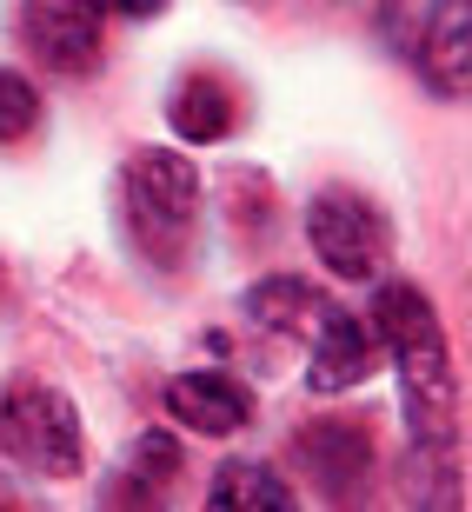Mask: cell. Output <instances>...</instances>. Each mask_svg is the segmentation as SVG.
I'll list each match as a JSON object with an SVG mask.
<instances>
[{
  "label": "cell",
  "mask_w": 472,
  "mask_h": 512,
  "mask_svg": "<svg viewBox=\"0 0 472 512\" xmlns=\"http://www.w3.org/2000/svg\"><path fill=\"white\" fill-rule=\"evenodd\" d=\"M200 220V173L187 153H133L120 167V227L153 266H180Z\"/></svg>",
  "instance_id": "2"
},
{
  "label": "cell",
  "mask_w": 472,
  "mask_h": 512,
  "mask_svg": "<svg viewBox=\"0 0 472 512\" xmlns=\"http://www.w3.org/2000/svg\"><path fill=\"white\" fill-rule=\"evenodd\" d=\"M0 446L7 459H20L27 473H47V479H74L80 473V413L74 399L60 386H14L0 399Z\"/></svg>",
  "instance_id": "3"
},
{
  "label": "cell",
  "mask_w": 472,
  "mask_h": 512,
  "mask_svg": "<svg viewBox=\"0 0 472 512\" xmlns=\"http://www.w3.org/2000/svg\"><path fill=\"white\" fill-rule=\"evenodd\" d=\"M246 313L266 320V326H280V333H313V320L326 313V300L306 280H266V286L246 293Z\"/></svg>",
  "instance_id": "13"
},
{
  "label": "cell",
  "mask_w": 472,
  "mask_h": 512,
  "mask_svg": "<svg viewBox=\"0 0 472 512\" xmlns=\"http://www.w3.org/2000/svg\"><path fill=\"white\" fill-rule=\"evenodd\" d=\"M173 473H180V446H173L167 433H140L127 446V459H120V479H114V493L120 499H153V493H167Z\"/></svg>",
  "instance_id": "12"
},
{
  "label": "cell",
  "mask_w": 472,
  "mask_h": 512,
  "mask_svg": "<svg viewBox=\"0 0 472 512\" xmlns=\"http://www.w3.org/2000/svg\"><path fill=\"white\" fill-rule=\"evenodd\" d=\"M40 127V94L20 67H0V147H14Z\"/></svg>",
  "instance_id": "14"
},
{
  "label": "cell",
  "mask_w": 472,
  "mask_h": 512,
  "mask_svg": "<svg viewBox=\"0 0 472 512\" xmlns=\"http://www.w3.org/2000/svg\"><path fill=\"white\" fill-rule=\"evenodd\" d=\"M306 240H313V253H320L340 280H373L379 266H386V253H393L379 207L366 200V193H353V187L313 193V207H306Z\"/></svg>",
  "instance_id": "4"
},
{
  "label": "cell",
  "mask_w": 472,
  "mask_h": 512,
  "mask_svg": "<svg viewBox=\"0 0 472 512\" xmlns=\"http://www.w3.org/2000/svg\"><path fill=\"white\" fill-rule=\"evenodd\" d=\"M313 366H306V386L313 393H353L359 380H373L379 373V333L373 320H359L346 306L326 300V313L313 320Z\"/></svg>",
  "instance_id": "6"
},
{
  "label": "cell",
  "mask_w": 472,
  "mask_h": 512,
  "mask_svg": "<svg viewBox=\"0 0 472 512\" xmlns=\"http://www.w3.org/2000/svg\"><path fill=\"white\" fill-rule=\"evenodd\" d=\"M167 413L180 426H193V433L227 439L253 419V393L240 380H227V373H180V380H167Z\"/></svg>",
  "instance_id": "9"
},
{
  "label": "cell",
  "mask_w": 472,
  "mask_h": 512,
  "mask_svg": "<svg viewBox=\"0 0 472 512\" xmlns=\"http://www.w3.org/2000/svg\"><path fill=\"white\" fill-rule=\"evenodd\" d=\"M207 506L220 512H286L293 506V486H286L273 466H260V459H233V466H220L207 486Z\"/></svg>",
  "instance_id": "11"
},
{
  "label": "cell",
  "mask_w": 472,
  "mask_h": 512,
  "mask_svg": "<svg viewBox=\"0 0 472 512\" xmlns=\"http://www.w3.org/2000/svg\"><path fill=\"white\" fill-rule=\"evenodd\" d=\"M300 459L313 466L326 499H359L373 486V433H366V419L340 413V419H313L300 433Z\"/></svg>",
  "instance_id": "7"
},
{
  "label": "cell",
  "mask_w": 472,
  "mask_h": 512,
  "mask_svg": "<svg viewBox=\"0 0 472 512\" xmlns=\"http://www.w3.org/2000/svg\"><path fill=\"white\" fill-rule=\"evenodd\" d=\"M100 27H107V0H20V40L54 74H94Z\"/></svg>",
  "instance_id": "5"
},
{
  "label": "cell",
  "mask_w": 472,
  "mask_h": 512,
  "mask_svg": "<svg viewBox=\"0 0 472 512\" xmlns=\"http://www.w3.org/2000/svg\"><path fill=\"white\" fill-rule=\"evenodd\" d=\"M167 120H173V133H180V140H193V147H213V140H227V133H233L240 107H233V87H227L220 74L193 67V74H180V87H173Z\"/></svg>",
  "instance_id": "10"
},
{
  "label": "cell",
  "mask_w": 472,
  "mask_h": 512,
  "mask_svg": "<svg viewBox=\"0 0 472 512\" xmlns=\"http://www.w3.org/2000/svg\"><path fill=\"white\" fill-rule=\"evenodd\" d=\"M114 14H127V20H153V14H167V0H107Z\"/></svg>",
  "instance_id": "15"
},
{
  "label": "cell",
  "mask_w": 472,
  "mask_h": 512,
  "mask_svg": "<svg viewBox=\"0 0 472 512\" xmlns=\"http://www.w3.org/2000/svg\"><path fill=\"white\" fill-rule=\"evenodd\" d=\"M419 74L439 100H459L472 87V0H439L419 34Z\"/></svg>",
  "instance_id": "8"
},
{
  "label": "cell",
  "mask_w": 472,
  "mask_h": 512,
  "mask_svg": "<svg viewBox=\"0 0 472 512\" xmlns=\"http://www.w3.org/2000/svg\"><path fill=\"white\" fill-rule=\"evenodd\" d=\"M373 333L399 366V399H406V433L419 459H433L446 486L459 473V386H453V353L439 333L433 300L406 280H386L373 293Z\"/></svg>",
  "instance_id": "1"
}]
</instances>
